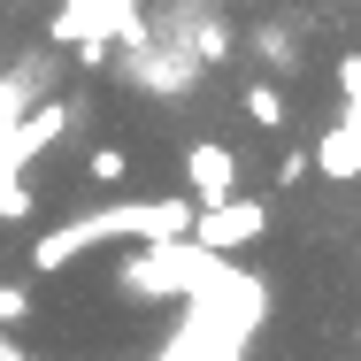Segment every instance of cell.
<instances>
[{
    "label": "cell",
    "mask_w": 361,
    "mask_h": 361,
    "mask_svg": "<svg viewBox=\"0 0 361 361\" xmlns=\"http://www.w3.org/2000/svg\"><path fill=\"white\" fill-rule=\"evenodd\" d=\"M192 192L185 200H108V208H85V216H70V223H54L39 246H31V269L39 277H62L77 254H92V246H108V238H177V231H192Z\"/></svg>",
    "instance_id": "obj_1"
},
{
    "label": "cell",
    "mask_w": 361,
    "mask_h": 361,
    "mask_svg": "<svg viewBox=\"0 0 361 361\" xmlns=\"http://www.w3.org/2000/svg\"><path fill=\"white\" fill-rule=\"evenodd\" d=\"M223 254H208L192 231L177 238H139V254L123 262V292L131 300H192L200 285H216Z\"/></svg>",
    "instance_id": "obj_2"
},
{
    "label": "cell",
    "mask_w": 361,
    "mask_h": 361,
    "mask_svg": "<svg viewBox=\"0 0 361 361\" xmlns=\"http://www.w3.org/2000/svg\"><path fill=\"white\" fill-rule=\"evenodd\" d=\"M269 231V200H208V208H192V238L208 246V254H231V246H254Z\"/></svg>",
    "instance_id": "obj_3"
},
{
    "label": "cell",
    "mask_w": 361,
    "mask_h": 361,
    "mask_svg": "<svg viewBox=\"0 0 361 361\" xmlns=\"http://www.w3.org/2000/svg\"><path fill=\"white\" fill-rule=\"evenodd\" d=\"M307 16H262V23H246V54H254V70L262 77H300L307 62Z\"/></svg>",
    "instance_id": "obj_4"
},
{
    "label": "cell",
    "mask_w": 361,
    "mask_h": 361,
    "mask_svg": "<svg viewBox=\"0 0 361 361\" xmlns=\"http://www.w3.org/2000/svg\"><path fill=\"white\" fill-rule=\"evenodd\" d=\"M185 192L208 208V200H231L238 192V146L223 139H192L185 146Z\"/></svg>",
    "instance_id": "obj_5"
},
{
    "label": "cell",
    "mask_w": 361,
    "mask_h": 361,
    "mask_svg": "<svg viewBox=\"0 0 361 361\" xmlns=\"http://www.w3.org/2000/svg\"><path fill=\"white\" fill-rule=\"evenodd\" d=\"M47 85H54V62H47V54H23L16 70L0 77V131H8L23 108H39V100H47Z\"/></svg>",
    "instance_id": "obj_6"
},
{
    "label": "cell",
    "mask_w": 361,
    "mask_h": 361,
    "mask_svg": "<svg viewBox=\"0 0 361 361\" xmlns=\"http://www.w3.org/2000/svg\"><path fill=\"white\" fill-rule=\"evenodd\" d=\"M315 169H323L331 185H354L361 177V116H338V123L315 139Z\"/></svg>",
    "instance_id": "obj_7"
},
{
    "label": "cell",
    "mask_w": 361,
    "mask_h": 361,
    "mask_svg": "<svg viewBox=\"0 0 361 361\" xmlns=\"http://www.w3.org/2000/svg\"><path fill=\"white\" fill-rule=\"evenodd\" d=\"M238 108H246L262 131H285V92H277L269 77H246V85H238Z\"/></svg>",
    "instance_id": "obj_8"
},
{
    "label": "cell",
    "mask_w": 361,
    "mask_h": 361,
    "mask_svg": "<svg viewBox=\"0 0 361 361\" xmlns=\"http://www.w3.org/2000/svg\"><path fill=\"white\" fill-rule=\"evenodd\" d=\"M85 169H92V185H123V177H131V154H123V146H92Z\"/></svg>",
    "instance_id": "obj_9"
},
{
    "label": "cell",
    "mask_w": 361,
    "mask_h": 361,
    "mask_svg": "<svg viewBox=\"0 0 361 361\" xmlns=\"http://www.w3.org/2000/svg\"><path fill=\"white\" fill-rule=\"evenodd\" d=\"M16 323H31V292H23V285H0V331H16Z\"/></svg>",
    "instance_id": "obj_10"
},
{
    "label": "cell",
    "mask_w": 361,
    "mask_h": 361,
    "mask_svg": "<svg viewBox=\"0 0 361 361\" xmlns=\"http://www.w3.org/2000/svg\"><path fill=\"white\" fill-rule=\"evenodd\" d=\"M177 8H208V0H177Z\"/></svg>",
    "instance_id": "obj_11"
},
{
    "label": "cell",
    "mask_w": 361,
    "mask_h": 361,
    "mask_svg": "<svg viewBox=\"0 0 361 361\" xmlns=\"http://www.w3.org/2000/svg\"><path fill=\"white\" fill-rule=\"evenodd\" d=\"M354 269H361V254H354Z\"/></svg>",
    "instance_id": "obj_12"
},
{
    "label": "cell",
    "mask_w": 361,
    "mask_h": 361,
    "mask_svg": "<svg viewBox=\"0 0 361 361\" xmlns=\"http://www.w3.org/2000/svg\"><path fill=\"white\" fill-rule=\"evenodd\" d=\"M354 338H361V323H354Z\"/></svg>",
    "instance_id": "obj_13"
}]
</instances>
